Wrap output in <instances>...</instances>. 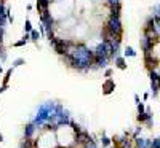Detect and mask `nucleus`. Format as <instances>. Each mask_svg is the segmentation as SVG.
Masks as SVG:
<instances>
[{
	"label": "nucleus",
	"instance_id": "nucleus-6",
	"mask_svg": "<svg viewBox=\"0 0 160 148\" xmlns=\"http://www.w3.org/2000/svg\"><path fill=\"white\" fill-rule=\"evenodd\" d=\"M114 89H115V83L112 81L111 78H108V80L104 81V85H102V92L106 94V96H109V94H111Z\"/></svg>",
	"mask_w": 160,
	"mask_h": 148
},
{
	"label": "nucleus",
	"instance_id": "nucleus-11",
	"mask_svg": "<svg viewBox=\"0 0 160 148\" xmlns=\"http://www.w3.org/2000/svg\"><path fill=\"white\" fill-rule=\"evenodd\" d=\"M123 56H125V58H135V56H136V51L133 49L131 46H127V48L123 49Z\"/></svg>",
	"mask_w": 160,
	"mask_h": 148
},
{
	"label": "nucleus",
	"instance_id": "nucleus-16",
	"mask_svg": "<svg viewBox=\"0 0 160 148\" xmlns=\"http://www.w3.org/2000/svg\"><path fill=\"white\" fill-rule=\"evenodd\" d=\"M32 30V22H31V19H26V22H24V34H29Z\"/></svg>",
	"mask_w": 160,
	"mask_h": 148
},
{
	"label": "nucleus",
	"instance_id": "nucleus-31",
	"mask_svg": "<svg viewBox=\"0 0 160 148\" xmlns=\"http://www.w3.org/2000/svg\"><path fill=\"white\" fill-rule=\"evenodd\" d=\"M2 72H3V67H2V64H0V75H2Z\"/></svg>",
	"mask_w": 160,
	"mask_h": 148
},
{
	"label": "nucleus",
	"instance_id": "nucleus-17",
	"mask_svg": "<svg viewBox=\"0 0 160 148\" xmlns=\"http://www.w3.org/2000/svg\"><path fill=\"white\" fill-rule=\"evenodd\" d=\"M149 76H151V81H158V78H160L157 70H149Z\"/></svg>",
	"mask_w": 160,
	"mask_h": 148
},
{
	"label": "nucleus",
	"instance_id": "nucleus-2",
	"mask_svg": "<svg viewBox=\"0 0 160 148\" xmlns=\"http://www.w3.org/2000/svg\"><path fill=\"white\" fill-rule=\"evenodd\" d=\"M155 43H157V37H154V35H148V34H144L142 38L139 40V45H141V49L144 51V54L151 53V51L154 49Z\"/></svg>",
	"mask_w": 160,
	"mask_h": 148
},
{
	"label": "nucleus",
	"instance_id": "nucleus-15",
	"mask_svg": "<svg viewBox=\"0 0 160 148\" xmlns=\"http://www.w3.org/2000/svg\"><path fill=\"white\" fill-rule=\"evenodd\" d=\"M13 67H10V69L7 70V73H5V76H3V85H8V81H10V76H11V73H13Z\"/></svg>",
	"mask_w": 160,
	"mask_h": 148
},
{
	"label": "nucleus",
	"instance_id": "nucleus-26",
	"mask_svg": "<svg viewBox=\"0 0 160 148\" xmlns=\"http://www.w3.org/2000/svg\"><path fill=\"white\" fill-rule=\"evenodd\" d=\"M111 75H112V69H106V72H104V76H108V78H109Z\"/></svg>",
	"mask_w": 160,
	"mask_h": 148
},
{
	"label": "nucleus",
	"instance_id": "nucleus-19",
	"mask_svg": "<svg viewBox=\"0 0 160 148\" xmlns=\"http://www.w3.org/2000/svg\"><path fill=\"white\" fill-rule=\"evenodd\" d=\"M22 64H26V61L19 58V59H15V61H13V65H11V67H13V69H16V67H19V65H22Z\"/></svg>",
	"mask_w": 160,
	"mask_h": 148
},
{
	"label": "nucleus",
	"instance_id": "nucleus-4",
	"mask_svg": "<svg viewBox=\"0 0 160 148\" xmlns=\"http://www.w3.org/2000/svg\"><path fill=\"white\" fill-rule=\"evenodd\" d=\"M144 62H146V65L149 67V70H155V69H157V65H158V61L154 58L152 53H148V54H144Z\"/></svg>",
	"mask_w": 160,
	"mask_h": 148
},
{
	"label": "nucleus",
	"instance_id": "nucleus-18",
	"mask_svg": "<svg viewBox=\"0 0 160 148\" xmlns=\"http://www.w3.org/2000/svg\"><path fill=\"white\" fill-rule=\"evenodd\" d=\"M111 142H112V139H109L108 136H104V134H102V137H101V143H102V146H109Z\"/></svg>",
	"mask_w": 160,
	"mask_h": 148
},
{
	"label": "nucleus",
	"instance_id": "nucleus-24",
	"mask_svg": "<svg viewBox=\"0 0 160 148\" xmlns=\"http://www.w3.org/2000/svg\"><path fill=\"white\" fill-rule=\"evenodd\" d=\"M0 61H2V62L7 61V51H0Z\"/></svg>",
	"mask_w": 160,
	"mask_h": 148
},
{
	"label": "nucleus",
	"instance_id": "nucleus-14",
	"mask_svg": "<svg viewBox=\"0 0 160 148\" xmlns=\"http://www.w3.org/2000/svg\"><path fill=\"white\" fill-rule=\"evenodd\" d=\"M160 91V88H158V83L157 81H151V92H152V96L155 97L157 96V92Z\"/></svg>",
	"mask_w": 160,
	"mask_h": 148
},
{
	"label": "nucleus",
	"instance_id": "nucleus-13",
	"mask_svg": "<svg viewBox=\"0 0 160 148\" xmlns=\"http://www.w3.org/2000/svg\"><path fill=\"white\" fill-rule=\"evenodd\" d=\"M29 35H31V42H34V43H37L38 40H40V37H42V35H40V32H37V30H34V29L29 32Z\"/></svg>",
	"mask_w": 160,
	"mask_h": 148
},
{
	"label": "nucleus",
	"instance_id": "nucleus-7",
	"mask_svg": "<svg viewBox=\"0 0 160 148\" xmlns=\"http://www.w3.org/2000/svg\"><path fill=\"white\" fill-rule=\"evenodd\" d=\"M50 5H51V0H37V11L38 15L43 13L45 10H50Z\"/></svg>",
	"mask_w": 160,
	"mask_h": 148
},
{
	"label": "nucleus",
	"instance_id": "nucleus-9",
	"mask_svg": "<svg viewBox=\"0 0 160 148\" xmlns=\"http://www.w3.org/2000/svg\"><path fill=\"white\" fill-rule=\"evenodd\" d=\"M29 42H31V35H29V34H24V37H22L21 40H18V42L13 43V46H15V48H21V46H24V45H28Z\"/></svg>",
	"mask_w": 160,
	"mask_h": 148
},
{
	"label": "nucleus",
	"instance_id": "nucleus-5",
	"mask_svg": "<svg viewBox=\"0 0 160 148\" xmlns=\"http://www.w3.org/2000/svg\"><path fill=\"white\" fill-rule=\"evenodd\" d=\"M138 121H139V123H146L149 127L154 124V121H152V115H151V112H149V110H148V112H144V113H139Z\"/></svg>",
	"mask_w": 160,
	"mask_h": 148
},
{
	"label": "nucleus",
	"instance_id": "nucleus-22",
	"mask_svg": "<svg viewBox=\"0 0 160 148\" xmlns=\"http://www.w3.org/2000/svg\"><path fill=\"white\" fill-rule=\"evenodd\" d=\"M152 11H154V15H158L160 16V3H155L154 8H152Z\"/></svg>",
	"mask_w": 160,
	"mask_h": 148
},
{
	"label": "nucleus",
	"instance_id": "nucleus-28",
	"mask_svg": "<svg viewBox=\"0 0 160 148\" xmlns=\"http://www.w3.org/2000/svg\"><path fill=\"white\" fill-rule=\"evenodd\" d=\"M8 89V85H2V86H0V94H2V92H5Z\"/></svg>",
	"mask_w": 160,
	"mask_h": 148
},
{
	"label": "nucleus",
	"instance_id": "nucleus-3",
	"mask_svg": "<svg viewBox=\"0 0 160 148\" xmlns=\"http://www.w3.org/2000/svg\"><path fill=\"white\" fill-rule=\"evenodd\" d=\"M109 62H111L109 58H96L95 56V61H93V69H108Z\"/></svg>",
	"mask_w": 160,
	"mask_h": 148
},
{
	"label": "nucleus",
	"instance_id": "nucleus-20",
	"mask_svg": "<svg viewBox=\"0 0 160 148\" xmlns=\"http://www.w3.org/2000/svg\"><path fill=\"white\" fill-rule=\"evenodd\" d=\"M5 15H7V19H8V22H13V21H15V18H13V15H11V10H10V8H7Z\"/></svg>",
	"mask_w": 160,
	"mask_h": 148
},
{
	"label": "nucleus",
	"instance_id": "nucleus-32",
	"mask_svg": "<svg viewBox=\"0 0 160 148\" xmlns=\"http://www.w3.org/2000/svg\"><path fill=\"white\" fill-rule=\"evenodd\" d=\"M0 142H3V136H2V132H0Z\"/></svg>",
	"mask_w": 160,
	"mask_h": 148
},
{
	"label": "nucleus",
	"instance_id": "nucleus-33",
	"mask_svg": "<svg viewBox=\"0 0 160 148\" xmlns=\"http://www.w3.org/2000/svg\"><path fill=\"white\" fill-rule=\"evenodd\" d=\"M157 83H158V88H160V78H158V81H157Z\"/></svg>",
	"mask_w": 160,
	"mask_h": 148
},
{
	"label": "nucleus",
	"instance_id": "nucleus-23",
	"mask_svg": "<svg viewBox=\"0 0 160 148\" xmlns=\"http://www.w3.org/2000/svg\"><path fill=\"white\" fill-rule=\"evenodd\" d=\"M117 3H120V0H108V5L112 8V7H115Z\"/></svg>",
	"mask_w": 160,
	"mask_h": 148
},
{
	"label": "nucleus",
	"instance_id": "nucleus-10",
	"mask_svg": "<svg viewBox=\"0 0 160 148\" xmlns=\"http://www.w3.org/2000/svg\"><path fill=\"white\" fill-rule=\"evenodd\" d=\"M114 62H115V67H117V69H120V70H127V62H125V58L117 56V58L114 59Z\"/></svg>",
	"mask_w": 160,
	"mask_h": 148
},
{
	"label": "nucleus",
	"instance_id": "nucleus-27",
	"mask_svg": "<svg viewBox=\"0 0 160 148\" xmlns=\"http://www.w3.org/2000/svg\"><path fill=\"white\" fill-rule=\"evenodd\" d=\"M85 148H98V146L95 145V142H90V143H87V145H85Z\"/></svg>",
	"mask_w": 160,
	"mask_h": 148
},
{
	"label": "nucleus",
	"instance_id": "nucleus-30",
	"mask_svg": "<svg viewBox=\"0 0 160 148\" xmlns=\"http://www.w3.org/2000/svg\"><path fill=\"white\" fill-rule=\"evenodd\" d=\"M135 102L139 104V96H138V94H135Z\"/></svg>",
	"mask_w": 160,
	"mask_h": 148
},
{
	"label": "nucleus",
	"instance_id": "nucleus-8",
	"mask_svg": "<svg viewBox=\"0 0 160 148\" xmlns=\"http://www.w3.org/2000/svg\"><path fill=\"white\" fill-rule=\"evenodd\" d=\"M35 129H37V127H35V124H34V123H29L28 126L24 127V137H26V139H31V137L34 136Z\"/></svg>",
	"mask_w": 160,
	"mask_h": 148
},
{
	"label": "nucleus",
	"instance_id": "nucleus-29",
	"mask_svg": "<svg viewBox=\"0 0 160 148\" xmlns=\"http://www.w3.org/2000/svg\"><path fill=\"white\" fill-rule=\"evenodd\" d=\"M139 132H141V127H138V129H136V132H135V134H133V137H135V139H136Z\"/></svg>",
	"mask_w": 160,
	"mask_h": 148
},
{
	"label": "nucleus",
	"instance_id": "nucleus-21",
	"mask_svg": "<svg viewBox=\"0 0 160 148\" xmlns=\"http://www.w3.org/2000/svg\"><path fill=\"white\" fill-rule=\"evenodd\" d=\"M151 148H160V139L151 140Z\"/></svg>",
	"mask_w": 160,
	"mask_h": 148
},
{
	"label": "nucleus",
	"instance_id": "nucleus-1",
	"mask_svg": "<svg viewBox=\"0 0 160 148\" xmlns=\"http://www.w3.org/2000/svg\"><path fill=\"white\" fill-rule=\"evenodd\" d=\"M106 29L109 32H112L117 38H122V34H123V25H122V21H120V16H114L111 15L108 22H106Z\"/></svg>",
	"mask_w": 160,
	"mask_h": 148
},
{
	"label": "nucleus",
	"instance_id": "nucleus-12",
	"mask_svg": "<svg viewBox=\"0 0 160 148\" xmlns=\"http://www.w3.org/2000/svg\"><path fill=\"white\" fill-rule=\"evenodd\" d=\"M111 15H114V16H120V15H122V5L117 3L115 7H112L111 8Z\"/></svg>",
	"mask_w": 160,
	"mask_h": 148
},
{
	"label": "nucleus",
	"instance_id": "nucleus-25",
	"mask_svg": "<svg viewBox=\"0 0 160 148\" xmlns=\"http://www.w3.org/2000/svg\"><path fill=\"white\" fill-rule=\"evenodd\" d=\"M136 105H138V113H144V112H146V109H144V105H142L141 102H139V104H136Z\"/></svg>",
	"mask_w": 160,
	"mask_h": 148
}]
</instances>
